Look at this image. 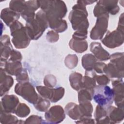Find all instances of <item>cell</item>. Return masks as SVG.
<instances>
[{
  "label": "cell",
  "instance_id": "obj_1",
  "mask_svg": "<svg viewBox=\"0 0 124 124\" xmlns=\"http://www.w3.org/2000/svg\"><path fill=\"white\" fill-rule=\"evenodd\" d=\"M36 19L28 22L26 31L29 37L32 39H37L47 28V19L44 12L39 11L36 14Z\"/></svg>",
  "mask_w": 124,
  "mask_h": 124
},
{
  "label": "cell",
  "instance_id": "obj_2",
  "mask_svg": "<svg viewBox=\"0 0 124 124\" xmlns=\"http://www.w3.org/2000/svg\"><path fill=\"white\" fill-rule=\"evenodd\" d=\"M93 90V96L98 105L106 108L110 106L114 100L113 90L107 85H98Z\"/></svg>",
  "mask_w": 124,
  "mask_h": 124
},
{
  "label": "cell",
  "instance_id": "obj_3",
  "mask_svg": "<svg viewBox=\"0 0 124 124\" xmlns=\"http://www.w3.org/2000/svg\"><path fill=\"white\" fill-rule=\"evenodd\" d=\"M11 28V35H14L13 42L16 48H22L27 47L29 43V36L27 31L25 29L22 24L18 21L15 22Z\"/></svg>",
  "mask_w": 124,
  "mask_h": 124
},
{
  "label": "cell",
  "instance_id": "obj_4",
  "mask_svg": "<svg viewBox=\"0 0 124 124\" xmlns=\"http://www.w3.org/2000/svg\"><path fill=\"white\" fill-rule=\"evenodd\" d=\"M117 30L112 32H108V34L102 40V43L107 47L114 48L123 44L124 42V24L123 20L120 21Z\"/></svg>",
  "mask_w": 124,
  "mask_h": 124
},
{
  "label": "cell",
  "instance_id": "obj_5",
  "mask_svg": "<svg viewBox=\"0 0 124 124\" xmlns=\"http://www.w3.org/2000/svg\"><path fill=\"white\" fill-rule=\"evenodd\" d=\"M15 92L32 104H35L38 99L34 88L29 83L24 82L23 83L16 84L15 87Z\"/></svg>",
  "mask_w": 124,
  "mask_h": 124
},
{
  "label": "cell",
  "instance_id": "obj_6",
  "mask_svg": "<svg viewBox=\"0 0 124 124\" xmlns=\"http://www.w3.org/2000/svg\"><path fill=\"white\" fill-rule=\"evenodd\" d=\"M99 16H101L97 20L96 25L92 29L91 33V37H92L95 34L92 39H100L102 38L104 33L107 31L108 15V13H106Z\"/></svg>",
  "mask_w": 124,
  "mask_h": 124
},
{
  "label": "cell",
  "instance_id": "obj_7",
  "mask_svg": "<svg viewBox=\"0 0 124 124\" xmlns=\"http://www.w3.org/2000/svg\"><path fill=\"white\" fill-rule=\"evenodd\" d=\"M113 87L114 100L115 104L119 108H124V90L123 81L121 79L113 80L112 82Z\"/></svg>",
  "mask_w": 124,
  "mask_h": 124
},
{
  "label": "cell",
  "instance_id": "obj_8",
  "mask_svg": "<svg viewBox=\"0 0 124 124\" xmlns=\"http://www.w3.org/2000/svg\"><path fill=\"white\" fill-rule=\"evenodd\" d=\"M107 115L109 116L111 120L115 123H119L124 119V108H116L114 107L109 106L106 108Z\"/></svg>",
  "mask_w": 124,
  "mask_h": 124
},
{
  "label": "cell",
  "instance_id": "obj_9",
  "mask_svg": "<svg viewBox=\"0 0 124 124\" xmlns=\"http://www.w3.org/2000/svg\"><path fill=\"white\" fill-rule=\"evenodd\" d=\"M98 45L99 43L98 42H93L91 44V50L93 53L96 58L99 60L101 61H106L109 58V53L104 50L102 46H100V49L99 51L98 49Z\"/></svg>",
  "mask_w": 124,
  "mask_h": 124
},
{
  "label": "cell",
  "instance_id": "obj_10",
  "mask_svg": "<svg viewBox=\"0 0 124 124\" xmlns=\"http://www.w3.org/2000/svg\"><path fill=\"white\" fill-rule=\"evenodd\" d=\"M56 116V121L60 122L62 121L64 118V114L62 108L60 106L52 107L45 114V117H47L50 116Z\"/></svg>",
  "mask_w": 124,
  "mask_h": 124
},
{
  "label": "cell",
  "instance_id": "obj_11",
  "mask_svg": "<svg viewBox=\"0 0 124 124\" xmlns=\"http://www.w3.org/2000/svg\"><path fill=\"white\" fill-rule=\"evenodd\" d=\"M76 78L74 75V73H72L70 77L69 80L71 82V84L73 88H74L76 90H78L81 88L82 85V75H81L79 73H76Z\"/></svg>",
  "mask_w": 124,
  "mask_h": 124
},
{
  "label": "cell",
  "instance_id": "obj_12",
  "mask_svg": "<svg viewBox=\"0 0 124 124\" xmlns=\"http://www.w3.org/2000/svg\"><path fill=\"white\" fill-rule=\"evenodd\" d=\"M95 59V58L91 54H87L82 57V65L86 70H92L95 64V61L91 62Z\"/></svg>",
  "mask_w": 124,
  "mask_h": 124
},
{
  "label": "cell",
  "instance_id": "obj_13",
  "mask_svg": "<svg viewBox=\"0 0 124 124\" xmlns=\"http://www.w3.org/2000/svg\"><path fill=\"white\" fill-rule=\"evenodd\" d=\"M16 114L21 117H25L30 113L29 108L25 104H19L18 108L15 111Z\"/></svg>",
  "mask_w": 124,
  "mask_h": 124
},
{
  "label": "cell",
  "instance_id": "obj_14",
  "mask_svg": "<svg viewBox=\"0 0 124 124\" xmlns=\"http://www.w3.org/2000/svg\"><path fill=\"white\" fill-rule=\"evenodd\" d=\"M37 109L44 111L46 110L49 106V102L48 100L39 97L35 104Z\"/></svg>",
  "mask_w": 124,
  "mask_h": 124
},
{
  "label": "cell",
  "instance_id": "obj_15",
  "mask_svg": "<svg viewBox=\"0 0 124 124\" xmlns=\"http://www.w3.org/2000/svg\"><path fill=\"white\" fill-rule=\"evenodd\" d=\"M95 78L97 82L101 85H105L109 82V78L105 75L96 76Z\"/></svg>",
  "mask_w": 124,
  "mask_h": 124
}]
</instances>
